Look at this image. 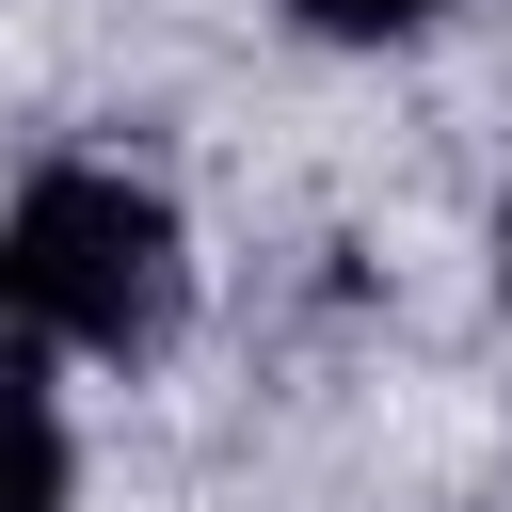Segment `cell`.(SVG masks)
Listing matches in <instances>:
<instances>
[{
    "instance_id": "1",
    "label": "cell",
    "mask_w": 512,
    "mask_h": 512,
    "mask_svg": "<svg viewBox=\"0 0 512 512\" xmlns=\"http://www.w3.org/2000/svg\"><path fill=\"white\" fill-rule=\"evenodd\" d=\"M0 320L80 352V368H144L176 352L192 320V224L160 176L128 160H48L16 208H0Z\"/></svg>"
},
{
    "instance_id": "2",
    "label": "cell",
    "mask_w": 512,
    "mask_h": 512,
    "mask_svg": "<svg viewBox=\"0 0 512 512\" xmlns=\"http://www.w3.org/2000/svg\"><path fill=\"white\" fill-rule=\"evenodd\" d=\"M64 496H80V448H64L48 384H32V368H0V512H64Z\"/></svg>"
},
{
    "instance_id": "4",
    "label": "cell",
    "mask_w": 512,
    "mask_h": 512,
    "mask_svg": "<svg viewBox=\"0 0 512 512\" xmlns=\"http://www.w3.org/2000/svg\"><path fill=\"white\" fill-rule=\"evenodd\" d=\"M496 288H512V208H496Z\"/></svg>"
},
{
    "instance_id": "3",
    "label": "cell",
    "mask_w": 512,
    "mask_h": 512,
    "mask_svg": "<svg viewBox=\"0 0 512 512\" xmlns=\"http://www.w3.org/2000/svg\"><path fill=\"white\" fill-rule=\"evenodd\" d=\"M288 16H304L320 48H416V32L448 16V0H288Z\"/></svg>"
}]
</instances>
